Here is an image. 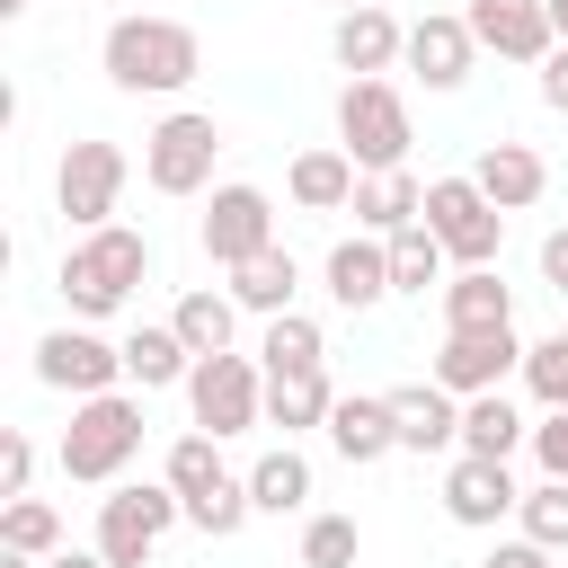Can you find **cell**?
Here are the masks:
<instances>
[{"instance_id":"obj_29","label":"cell","mask_w":568,"mask_h":568,"mask_svg":"<svg viewBox=\"0 0 568 568\" xmlns=\"http://www.w3.org/2000/svg\"><path fill=\"white\" fill-rule=\"evenodd\" d=\"M248 497H257V515H302V497H311V462H302L293 444H275V453L248 470Z\"/></svg>"},{"instance_id":"obj_36","label":"cell","mask_w":568,"mask_h":568,"mask_svg":"<svg viewBox=\"0 0 568 568\" xmlns=\"http://www.w3.org/2000/svg\"><path fill=\"white\" fill-rule=\"evenodd\" d=\"M524 532L541 541V550H568V479H541V488H524Z\"/></svg>"},{"instance_id":"obj_3","label":"cell","mask_w":568,"mask_h":568,"mask_svg":"<svg viewBox=\"0 0 568 568\" xmlns=\"http://www.w3.org/2000/svg\"><path fill=\"white\" fill-rule=\"evenodd\" d=\"M133 453H142V399L98 390V399H80V408H71V426H62V479L98 488V479H115Z\"/></svg>"},{"instance_id":"obj_16","label":"cell","mask_w":568,"mask_h":568,"mask_svg":"<svg viewBox=\"0 0 568 568\" xmlns=\"http://www.w3.org/2000/svg\"><path fill=\"white\" fill-rule=\"evenodd\" d=\"M470 53H479L470 18H417V27H408V71H417L426 89H462V80H470Z\"/></svg>"},{"instance_id":"obj_44","label":"cell","mask_w":568,"mask_h":568,"mask_svg":"<svg viewBox=\"0 0 568 568\" xmlns=\"http://www.w3.org/2000/svg\"><path fill=\"white\" fill-rule=\"evenodd\" d=\"M550 27H559V44H568V0H550Z\"/></svg>"},{"instance_id":"obj_31","label":"cell","mask_w":568,"mask_h":568,"mask_svg":"<svg viewBox=\"0 0 568 568\" xmlns=\"http://www.w3.org/2000/svg\"><path fill=\"white\" fill-rule=\"evenodd\" d=\"M257 355H266V373H302V364H320V355H328V337H320V320H302V311H275Z\"/></svg>"},{"instance_id":"obj_28","label":"cell","mask_w":568,"mask_h":568,"mask_svg":"<svg viewBox=\"0 0 568 568\" xmlns=\"http://www.w3.org/2000/svg\"><path fill=\"white\" fill-rule=\"evenodd\" d=\"M524 435H532V426L506 408V390H470V408H462V453H479V462H506Z\"/></svg>"},{"instance_id":"obj_21","label":"cell","mask_w":568,"mask_h":568,"mask_svg":"<svg viewBox=\"0 0 568 568\" xmlns=\"http://www.w3.org/2000/svg\"><path fill=\"white\" fill-rule=\"evenodd\" d=\"M284 186H293V204H302V213H346V204H355V186H364V169H355L346 151H302Z\"/></svg>"},{"instance_id":"obj_27","label":"cell","mask_w":568,"mask_h":568,"mask_svg":"<svg viewBox=\"0 0 568 568\" xmlns=\"http://www.w3.org/2000/svg\"><path fill=\"white\" fill-rule=\"evenodd\" d=\"M169 328L195 346V355H231V328H240V302L231 293H213V284H195L178 311H169Z\"/></svg>"},{"instance_id":"obj_12","label":"cell","mask_w":568,"mask_h":568,"mask_svg":"<svg viewBox=\"0 0 568 568\" xmlns=\"http://www.w3.org/2000/svg\"><path fill=\"white\" fill-rule=\"evenodd\" d=\"M524 364V346H515V328H444V346H435V382L444 390H497L506 373Z\"/></svg>"},{"instance_id":"obj_33","label":"cell","mask_w":568,"mask_h":568,"mask_svg":"<svg viewBox=\"0 0 568 568\" xmlns=\"http://www.w3.org/2000/svg\"><path fill=\"white\" fill-rule=\"evenodd\" d=\"M213 444H222V435H178V444H169V470H160V479H169L178 497H204V488H222L231 470H222V453H213Z\"/></svg>"},{"instance_id":"obj_1","label":"cell","mask_w":568,"mask_h":568,"mask_svg":"<svg viewBox=\"0 0 568 568\" xmlns=\"http://www.w3.org/2000/svg\"><path fill=\"white\" fill-rule=\"evenodd\" d=\"M98 62H106L115 89L169 98V89H186V80L204 71V44H195V27H178V18H115L106 44H98Z\"/></svg>"},{"instance_id":"obj_46","label":"cell","mask_w":568,"mask_h":568,"mask_svg":"<svg viewBox=\"0 0 568 568\" xmlns=\"http://www.w3.org/2000/svg\"><path fill=\"white\" fill-rule=\"evenodd\" d=\"M337 9H373V0H337Z\"/></svg>"},{"instance_id":"obj_24","label":"cell","mask_w":568,"mask_h":568,"mask_svg":"<svg viewBox=\"0 0 568 568\" xmlns=\"http://www.w3.org/2000/svg\"><path fill=\"white\" fill-rule=\"evenodd\" d=\"M328 408H337V390H328L320 364H302V373H266V426L302 435V426H328Z\"/></svg>"},{"instance_id":"obj_32","label":"cell","mask_w":568,"mask_h":568,"mask_svg":"<svg viewBox=\"0 0 568 568\" xmlns=\"http://www.w3.org/2000/svg\"><path fill=\"white\" fill-rule=\"evenodd\" d=\"M0 550L53 559V550H62V515H53L44 497H9V515H0Z\"/></svg>"},{"instance_id":"obj_11","label":"cell","mask_w":568,"mask_h":568,"mask_svg":"<svg viewBox=\"0 0 568 568\" xmlns=\"http://www.w3.org/2000/svg\"><path fill=\"white\" fill-rule=\"evenodd\" d=\"M115 373H124V346H106L98 328H53V337L36 346V382H53V390H71V399L115 390Z\"/></svg>"},{"instance_id":"obj_38","label":"cell","mask_w":568,"mask_h":568,"mask_svg":"<svg viewBox=\"0 0 568 568\" xmlns=\"http://www.w3.org/2000/svg\"><path fill=\"white\" fill-rule=\"evenodd\" d=\"M532 453H541V479H568V408H550L532 426Z\"/></svg>"},{"instance_id":"obj_19","label":"cell","mask_w":568,"mask_h":568,"mask_svg":"<svg viewBox=\"0 0 568 568\" xmlns=\"http://www.w3.org/2000/svg\"><path fill=\"white\" fill-rule=\"evenodd\" d=\"M346 213H355L364 231H382V240H390V231L426 222V186H417L408 169H373V178L355 186V204H346Z\"/></svg>"},{"instance_id":"obj_40","label":"cell","mask_w":568,"mask_h":568,"mask_svg":"<svg viewBox=\"0 0 568 568\" xmlns=\"http://www.w3.org/2000/svg\"><path fill=\"white\" fill-rule=\"evenodd\" d=\"M488 568H550V550L524 532V541H497V550H488Z\"/></svg>"},{"instance_id":"obj_9","label":"cell","mask_w":568,"mask_h":568,"mask_svg":"<svg viewBox=\"0 0 568 568\" xmlns=\"http://www.w3.org/2000/svg\"><path fill=\"white\" fill-rule=\"evenodd\" d=\"M115 195H124V151H115V142H71L62 169H53L62 222H71V231H98V222H115Z\"/></svg>"},{"instance_id":"obj_17","label":"cell","mask_w":568,"mask_h":568,"mask_svg":"<svg viewBox=\"0 0 568 568\" xmlns=\"http://www.w3.org/2000/svg\"><path fill=\"white\" fill-rule=\"evenodd\" d=\"M382 399H390V417H399V453H444V444H462V408H453L444 382H408V390H382Z\"/></svg>"},{"instance_id":"obj_13","label":"cell","mask_w":568,"mask_h":568,"mask_svg":"<svg viewBox=\"0 0 568 568\" xmlns=\"http://www.w3.org/2000/svg\"><path fill=\"white\" fill-rule=\"evenodd\" d=\"M462 18H470V36H479L488 53H506V62H550V44H559L550 0H470Z\"/></svg>"},{"instance_id":"obj_45","label":"cell","mask_w":568,"mask_h":568,"mask_svg":"<svg viewBox=\"0 0 568 568\" xmlns=\"http://www.w3.org/2000/svg\"><path fill=\"white\" fill-rule=\"evenodd\" d=\"M18 9H27V0H0V18H18Z\"/></svg>"},{"instance_id":"obj_34","label":"cell","mask_w":568,"mask_h":568,"mask_svg":"<svg viewBox=\"0 0 568 568\" xmlns=\"http://www.w3.org/2000/svg\"><path fill=\"white\" fill-rule=\"evenodd\" d=\"M257 515V497H248V479H222V488H204V497H186V524L204 532V541H231L240 524Z\"/></svg>"},{"instance_id":"obj_15","label":"cell","mask_w":568,"mask_h":568,"mask_svg":"<svg viewBox=\"0 0 568 568\" xmlns=\"http://www.w3.org/2000/svg\"><path fill=\"white\" fill-rule=\"evenodd\" d=\"M337 62H346L355 80H382L390 62H408V27H399L382 0H373V9H346V18H337Z\"/></svg>"},{"instance_id":"obj_39","label":"cell","mask_w":568,"mask_h":568,"mask_svg":"<svg viewBox=\"0 0 568 568\" xmlns=\"http://www.w3.org/2000/svg\"><path fill=\"white\" fill-rule=\"evenodd\" d=\"M27 479H36V444H27V435H0V488L27 497Z\"/></svg>"},{"instance_id":"obj_43","label":"cell","mask_w":568,"mask_h":568,"mask_svg":"<svg viewBox=\"0 0 568 568\" xmlns=\"http://www.w3.org/2000/svg\"><path fill=\"white\" fill-rule=\"evenodd\" d=\"M44 568H106V550H53Z\"/></svg>"},{"instance_id":"obj_18","label":"cell","mask_w":568,"mask_h":568,"mask_svg":"<svg viewBox=\"0 0 568 568\" xmlns=\"http://www.w3.org/2000/svg\"><path fill=\"white\" fill-rule=\"evenodd\" d=\"M470 178H479V195H488L497 213H524V204H541V186H550V169H541L532 142H488Z\"/></svg>"},{"instance_id":"obj_30","label":"cell","mask_w":568,"mask_h":568,"mask_svg":"<svg viewBox=\"0 0 568 568\" xmlns=\"http://www.w3.org/2000/svg\"><path fill=\"white\" fill-rule=\"evenodd\" d=\"M382 248H390V293H426V284L444 275V240H435L426 222H408V231H390Z\"/></svg>"},{"instance_id":"obj_20","label":"cell","mask_w":568,"mask_h":568,"mask_svg":"<svg viewBox=\"0 0 568 568\" xmlns=\"http://www.w3.org/2000/svg\"><path fill=\"white\" fill-rule=\"evenodd\" d=\"M328 444L364 470V462H382V453H399V417H390V399H337L328 408Z\"/></svg>"},{"instance_id":"obj_5","label":"cell","mask_w":568,"mask_h":568,"mask_svg":"<svg viewBox=\"0 0 568 568\" xmlns=\"http://www.w3.org/2000/svg\"><path fill=\"white\" fill-rule=\"evenodd\" d=\"M186 515V497L160 479H133V488H115V497H98V550H106V568H142L151 550H160V532Z\"/></svg>"},{"instance_id":"obj_4","label":"cell","mask_w":568,"mask_h":568,"mask_svg":"<svg viewBox=\"0 0 568 568\" xmlns=\"http://www.w3.org/2000/svg\"><path fill=\"white\" fill-rule=\"evenodd\" d=\"M337 151L373 178V169H399L408 160V98L390 80H346L337 98Z\"/></svg>"},{"instance_id":"obj_10","label":"cell","mask_w":568,"mask_h":568,"mask_svg":"<svg viewBox=\"0 0 568 568\" xmlns=\"http://www.w3.org/2000/svg\"><path fill=\"white\" fill-rule=\"evenodd\" d=\"M257 248H275V204H266V186H213L204 257H213V266H248Z\"/></svg>"},{"instance_id":"obj_42","label":"cell","mask_w":568,"mask_h":568,"mask_svg":"<svg viewBox=\"0 0 568 568\" xmlns=\"http://www.w3.org/2000/svg\"><path fill=\"white\" fill-rule=\"evenodd\" d=\"M541 284H550V293H568V231H550V240H541Z\"/></svg>"},{"instance_id":"obj_7","label":"cell","mask_w":568,"mask_h":568,"mask_svg":"<svg viewBox=\"0 0 568 568\" xmlns=\"http://www.w3.org/2000/svg\"><path fill=\"white\" fill-rule=\"evenodd\" d=\"M186 408H195L204 435H248V426L266 417V373H257L248 355H195Z\"/></svg>"},{"instance_id":"obj_23","label":"cell","mask_w":568,"mask_h":568,"mask_svg":"<svg viewBox=\"0 0 568 568\" xmlns=\"http://www.w3.org/2000/svg\"><path fill=\"white\" fill-rule=\"evenodd\" d=\"M444 328H515V293L497 284V266H462L444 284Z\"/></svg>"},{"instance_id":"obj_14","label":"cell","mask_w":568,"mask_h":568,"mask_svg":"<svg viewBox=\"0 0 568 568\" xmlns=\"http://www.w3.org/2000/svg\"><path fill=\"white\" fill-rule=\"evenodd\" d=\"M515 506H524V488H515V470H506V462H479V453H462V462L444 470V515H453V524L488 532V524H506Z\"/></svg>"},{"instance_id":"obj_41","label":"cell","mask_w":568,"mask_h":568,"mask_svg":"<svg viewBox=\"0 0 568 568\" xmlns=\"http://www.w3.org/2000/svg\"><path fill=\"white\" fill-rule=\"evenodd\" d=\"M541 98L568 115V44H550V62H541Z\"/></svg>"},{"instance_id":"obj_35","label":"cell","mask_w":568,"mask_h":568,"mask_svg":"<svg viewBox=\"0 0 568 568\" xmlns=\"http://www.w3.org/2000/svg\"><path fill=\"white\" fill-rule=\"evenodd\" d=\"M355 550H364L355 515H311L302 524V568H355Z\"/></svg>"},{"instance_id":"obj_8","label":"cell","mask_w":568,"mask_h":568,"mask_svg":"<svg viewBox=\"0 0 568 568\" xmlns=\"http://www.w3.org/2000/svg\"><path fill=\"white\" fill-rule=\"evenodd\" d=\"M213 151H222V124L213 115H160L151 124V142H142V178H151V195H195L204 178H213Z\"/></svg>"},{"instance_id":"obj_2","label":"cell","mask_w":568,"mask_h":568,"mask_svg":"<svg viewBox=\"0 0 568 568\" xmlns=\"http://www.w3.org/2000/svg\"><path fill=\"white\" fill-rule=\"evenodd\" d=\"M142 275H151V240L124 231V222H98V231H80L71 257H62V302H71L80 320H106V311L133 302Z\"/></svg>"},{"instance_id":"obj_22","label":"cell","mask_w":568,"mask_h":568,"mask_svg":"<svg viewBox=\"0 0 568 568\" xmlns=\"http://www.w3.org/2000/svg\"><path fill=\"white\" fill-rule=\"evenodd\" d=\"M328 293H337V311H373V302L390 293V248L337 240V248H328Z\"/></svg>"},{"instance_id":"obj_26","label":"cell","mask_w":568,"mask_h":568,"mask_svg":"<svg viewBox=\"0 0 568 568\" xmlns=\"http://www.w3.org/2000/svg\"><path fill=\"white\" fill-rule=\"evenodd\" d=\"M293 284H302V275H293V248H257L248 266H231V302H240V311H266V320L293 311Z\"/></svg>"},{"instance_id":"obj_25","label":"cell","mask_w":568,"mask_h":568,"mask_svg":"<svg viewBox=\"0 0 568 568\" xmlns=\"http://www.w3.org/2000/svg\"><path fill=\"white\" fill-rule=\"evenodd\" d=\"M186 373H195V346H186L178 328H133V337H124V382L169 390V382H186Z\"/></svg>"},{"instance_id":"obj_37","label":"cell","mask_w":568,"mask_h":568,"mask_svg":"<svg viewBox=\"0 0 568 568\" xmlns=\"http://www.w3.org/2000/svg\"><path fill=\"white\" fill-rule=\"evenodd\" d=\"M524 382H532L541 408H568V328L541 337V346H524Z\"/></svg>"},{"instance_id":"obj_6","label":"cell","mask_w":568,"mask_h":568,"mask_svg":"<svg viewBox=\"0 0 568 568\" xmlns=\"http://www.w3.org/2000/svg\"><path fill=\"white\" fill-rule=\"evenodd\" d=\"M426 231L444 240V257H462V266H497L506 213L479 195V178H426Z\"/></svg>"}]
</instances>
